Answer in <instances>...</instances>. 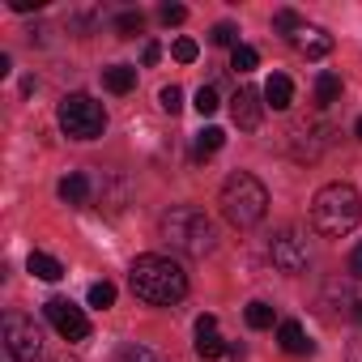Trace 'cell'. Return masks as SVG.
Masks as SVG:
<instances>
[{
	"label": "cell",
	"mask_w": 362,
	"mask_h": 362,
	"mask_svg": "<svg viewBox=\"0 0 362 362\" xmlns=\"http://www.w3.org/2000/svg\"><path fill=\"white\" fill-rule=\"evenodd\" d=\"M128 286H132V294L141 298V303H149V307H170V303H179L188 294V273L179 269L170 256H136L132 260V269H128Z\"/></svg>",
	"instance_id": "cell-1"
},
{
	"label": "cell",
	"mask_w": 362,
	"mask_h": 362,
	"mask_svg": "<svg viewBox=\"0 0 362 362\" xmlns=\"http://www.w3.org/2000/svg\"><path fill=\"white\" fill-rule=\"evenodd\" d=\"M362 218V197L354 184H324L311 197V226L324 239H345Z\"/></svg>",
	"instance_id": "cell-2"
},
{
	"label": "cell",
	"mask_w": 362,
	"mask_h": 362,
	"mask_svg": "<svg viewBox=\"0 0 362 362\" xmlns=\"http://www.w3.org/2000/svg\"><path fill=\"white\" fill-rule=\"evenodd\" d=\"M218 205H222V218H226L230 226L252 230V226H260V222H264V214H269V192H264V184H260L256 175L235 170L226 184H222Z\"/></svg>",
	"instance_id": "cell-3"
},
{
	"label": "cell",
	"mask_w": 362,
	"mask_h": 362,
	"mask_svg": "<svg viewBox=\"0 0 362 362\" xmlns=\"http://www.w3.org/2000/svg\"><path fill=\"white\" fill-rule=\"evenodd\" d=\"M162 239H166L175 252L192 256V260H201V256H209V252L218 247L214 222H209L201 209H192V205H175V209L162 218Z\"/></svg>",
	"instance_id": "cell-4"
},
{
	"label": "cell",
	"mask_w": 362,
	"mask_h": 362,
	"mask_svg": "<svg viewBox=\"0 0 362 362\" xmlns=\"http://www.w3.org/2000/svg\"><path fill=\"white\" fill-rule=\"evenodd\" d=\"M60 128L73 141H98L107 128V111L90 94H64L60 98Z\"/></svg>",
	"instance_id": "cell-5"
},
{
	"label": "cell",
	"mask_w": 362,
	"mask_h": 362,
	"mask_svg": "<svg viewBox=\"0 0 362 362\" xmlns=\"http://www.w3.org/2000/svg\"><path fill=\"white\" fill-rule=\"evenodd\" d=\"M0 332H5V354H9V362H39V354H43V332H39V324H35L30 315L9 311L5 324H0Z\"/></svg>",
	"instance_id": "cell-6"
},
{
	"label": "cell",
	"mask_w": 362,
	"mask_h": 362,
	"mask_svg": "<svg viewBox=\"0 0 362 362\" xmlns=\"http://www.w3.org/2000/svg\"><path fill=\"white\" fill-rule=\"evenodd\" d=\"M269 252H273V264H277L281 273H303V269H307V260H311L307 235H303V230H294V226L277 230V235H273V243H269Z\"/></svg>",
	"instance_id": "cell-7"
},
{
	"label": "cell",
	"mask_w": 362,
	"mask_h": 362,
	"mask_svg": "<svg viewBox=\"0 0 362 362\" xmlns=\"http://www.w3.org/2000/svg\"><path fill=\"white\" fill-rule=\"evenodd\" d=\"M43 311H47L52 328H56L64 341H86V337H90V320H86V311H81V307H73L69 298H52Z\"/></svg>",
	"instance_id": "cell-8"
},
{
	"label": "cell",
	"mask_w": 362,
	"mask_h": 362,
	"mask_svg": "<svg viewBox=\"0 0 362 362\" xmlns=\"http://www.w3.org/2000/svg\"><path fill=\"white\" fill-rule=\"evenodd\" d=\"M230 115H235V124H239L243 132H256L260 119H264V90L243 86V90L230 98Z\"/></svg>",
	"instance_id": "cell-9"
},
{
	"label": "cell",
	"mask_w": 362,
	"mask_h": 362,
	"mask_svg": "<svg viewBox=\"0 0 362 362\" xmlns=\"http://www.w3.org/2000/svg\"><path fill=\"white\" fill-rule=\"evenodd\" d=\"M290 43H294L307 60H324V56L332 52V35H328V30H320V26H303Z\"/></svg>",
	"instance_id": "cell-10"
},
{
	"label": "cell",
	"mask_w": 362,
	"mask_h": 362,
	"mask_svg": "<svg viewBox=\"0 0 362 362\" xmlns=\"http://www.w3.org/2000/svg\"><path fill=\"white\" fill-rule=\"evenodd\" d=\"M294 103V81L286 77V73H273L269 81H264V107H273V111H286Z\"/></svg>",
	"instance_id": "cell-11"
},
{
	"label": "cell",
	"mask_w": 362,
	"mask_h": 362,
	"mask_svg": "<svg viewBox=\"0 0 362 362\" xmlns=\"http://www.w3.org/2000/svg\"><path fill=\"white\" fill-rule=\"evenodd\" d=\"M277 341H281V349H286V354H294V358H303V354H311V349H315V345L307 341V332H303V324H298V320H281Z\"/></svg>",
	"instance_id": "cell-12"
},
{
	"label": "cell",
	"mask_w": 362,
	"mask_h": 362,
	"mask_svg": "<svg viewBox=\"0 0 362 362\" xmlns=\"http://www.w3.org/2000/svg\"><path fill=\"white\" fill-rule=\"evenodd\" d=\"M56 192H60V201H64V205H86V201H90V175H81V170L64 175Z\"/></svg>",
	"instance_id": "cell-13"
},
{
	"label": "cell",
	"mask_w": 362,
	"mask_h": 362,
	"mask_svg": "<svg viewBox=\"0 0 362 362\" xmlns=\"http://www.w3.org/2000/svg\"><path fill=\"white\" fill-rule=\"evenodd\" d=\"M103 86L111 94H128L136 86V69L132 64H111V69H103Z\"/></svg>",
	"instance_id": "cell-14"
},
{
	"label": "cell",
	"mask_w": 362,
	"mask_h": 362,
	"mask_svg": "<svg viewBox=\"0 0 362 362\" xmlns=\"http://www.w3.org/2000/svg\"><path fill=\"white\" fill-rule=\"evenodd\" d=\"M26 264H30V273H35L39 281H60V277H64V264H60L56 256H47V252H30Z\"/></svg>",
	"instance_id": "cell-15"
},
{
	"label": "cell",
	"mask_w": 362,
	"mask_h": 362,
	"mask_svg": "<svg viewBox=\"0 0 362 362\" xmlns=\"http://www.w3.org/2000/svg\"><path fill=\"white\" fill-rule=\"evenodd\" d=\"M222 145H226V132H222V128H205V132H197L192 158H197V162H205V158H214V153H218Z\"/></svg>",
	"instance_id": "cell-16"
},
{
	"label": "cell",
	"mask_w": 362,
	"mask_h": 362,
	"mask_svg": "<svg viewBox=\"0 0 362 362\" xmlns=\"http://www.w3.org/2000/svg\"><path fill=\"white\" fill-rule=\"evenodd\" d=\"M337 98H341V77L337 73H320L315 77V103L320 107H332Z\"/></svg>",
	"instance_id": "cell-17"
},
{
	"label": "cell",
	"mask_w": 362,
	"mask_h": 362,
	"mask_svg": "<svg viewBox=\"0 0 362 362\" xmlns=\"http://www.w3.org/2000/svg\"><path fill=\"white\" fill-rule=\"evenodd\" d=\"M141 30H145V13H141V9H128V13L115 18V35H119V39H132V35H141Z\"/></svg>",
	"instance_id": "cell-18"
},
{
	"label": "cell",
	"mask_w": 362,
	"mask_h": 362,
	"mask_svg": "<svg viewBox=\"0 0 362 362\" xmlns=\"http://www.w3.org/2000/svg\"><path fill=\"white\" fill-rule=\"evenodd\" d=\"M197 354H201L205 362H218L222 354H230V345H226L218 332H209V337H197Z\"/></svg>",
	"instance_id": "cell-19"
},
{
	"label": "cell",
	"mask_w": 362,
	"mask_h": 362,
	"mask_svg": "<svg viewBox=\"0 0 362 362\" xmlns=\"http://www.w3.org/2000/svg\"><path fill=\"white\" fill-rule=\"evenodd\" d=\"M256 64H260V52H256V47H247V43H239V47L230 52V69H235V73H252Z\"/></svg>",
	"instance_id": "cell-20"
},
{
	"label": "cell",
	"mask_w": 362,
	"mask_h": 362,
	"mask_svg": "<svg viewBox=\"0 0 362 362\" xmlns=\"http://www.w3.org/2000/svg\"><path fill=\"white\" fill-rule=\"evenodd\" d=\"M115 362H162L149 345H141V341H128L119 354H115Z\"/></svg>",
	"instance_id": "cell-21"
},
{
	"label": "cell",
	"mask_w": 362,
	"mask_h": 362,
	"mask_svg": "<svg viewBox=\"0 0 362 362\" xmlns=\"http://www.w3.org/2000/svg\"><path fill=\"white\" fill-rule=\"evenodd\" d=\"M273 26H277V30H281V35H286V39H294V35H298V30H303V26H307V22H303V18H298V13H294V9H281V13H277V18H273Z\"/></svg>",
	"instance_id": "cell-22"
},
{
	"label": "cell",
	"mask_w": 362,
	"mask_h": 362,
	"mask_svg": "<svg viewBox=\"0 0 362 362\" xmlns=\"http://www.w3.org/2000/svg\"><path fill=\"white\" fill-rule=\"evenodd\" d=\"M209 43H218V47H230V52H235V47H239V30H235L230 22H218V26L209 30Z\"/></svg>",
	"instance_id": "cell-23"
},
{
	"label": "cell",
	"mask_w": 362,
	"mask_h": 362,
	"mask_svg": "<svg viewBox=\"0 0 362 362\" xmlns=\"http://www.w3.org/2000/svg\"><path fill=\"white\" fill-rule=\"evenodd\" d=\"M111 303H115V286H111V281H94V286H90V307L107 311Z\"/></svg>",
	"instance_id": "cell-24"
},
{
	"label": "cell",
	"mask_w": 362,
	"mask_h": 362,
	"mask_svg": "<svg viewBox=\"0 0 362 362\" xmlns=\"http://www.w3.org/2000/svg\"><path fill=\"white\" fill-rule=\"evenodd\" d=\"M192 107H197L201 115H214V111L222 107V98H218V90H214V86H201V90H197V103H192Z\"/></svg>",
	"instance_id": "cell-25"
},
{
	"label": "cell",
	"mask_w": 362,
	"mask_h": 362,
	"mask_svg": "<svg viewBox=\"0 0 362 362\" xmlns=\"http://www.w3.org/2000/svg\"><path fill=\"white\" fill-rule=\"evenodd\" d=\"M247 324L252 328H273V307L269 303H247Z\"/></svg>",
	"instance_id": "cell-26"
},
{
	"label": "cell",
	"mask_w": 362,
	"mask_h": 362,
	"mask_svg": "<svg viewBox=\"0 0 362 362\" xmlns=\"http://www.w3.org/2000/svg\"><path fill=\"white\" fill-rule=\"evenodd\" d=\"M158 103H162L166 115H179V111H184V90H179V86H166V90L158 94Z\"/></svg>",
	"instance_id": "cell-27"
},
{
	"label": "cell",
	"mask_w": 362,
	"mask_h": 362,
	"mask_svg": "<svg viewBox=\"0 0 362 362\" xmlns=\"http://www.w3.org/2000/svg\"><path fill=\"white\" fill-rule=\"evenodd\" d=\"M170 56H175L179 64H192V60H197V43H192V39H175Z\"/></svg>",
	"instance_id": "cell-28"
},
{
	"label": "cell",
	"mask_w": 362,
	"mask_h": 362,
	"mask_svg": "<svg viewBox=\"0 0 362 362\" xmlns=\"http://www.w3.org/2000/svg\"><path fill=\"white\" fill-rule=\"evenodd\" d=\"M158 18H162L166 26H179V22L188 18V9H184V5H162V9H158Z\"/></svg>",
	"instance_id": "cell-29"
},
{
	"label": "cell",
	"mask_w": 362,
	"mask_h": 362,
	"mask_svg": "<svg viewBox=\"0 0 362 362\" xmlns=\"http://www.w3.org/2000/svg\"><path fill=\"white\" fill-rule=\"evenodd\" d=\"M209 332H218V320L214 315H201L197 320V337H209Z\"/></svg>",
	"instance_id": "cell-30"
},
{
	"label": "cell",
	"mask_w": 362,
	"mask_h": 362,
	"mask_svg": "<svg viewBox=\"0 0 362 362\" xmlns=\"http://www.w3.org/2000/svg\"><path fill=\"white\" fill-rule=\"evenodd\" d=\"M349 273H354V277L362 281V243H358V247L349 252Z\"/></svg>",
	"instance_id": "cell-31"
},
{
	"label": "cell",
	"mask_w": 362,
	"mask_h": 362,
	"mask_svg": "<svg viewBox=\"0 0 362 362\" xmlns=\"http://www.w3.org/2000/svg\"><path fill=\"white\" fill-rule=\"evenodd\" d=\"M158 56H162V47H158V43H145V52H141V60H145V64H158Z\"/></svg>",
	"instance_id": "cell-32"
},
{
	"label": "cell",
	"mask_w": 362,
	"mask_h": 362,
	"mask_svg": "<svg viewBox=\"0 0 362 362\" xmlns=\"http://www.w3.org/2000/svg\"><path fill=\"white\" fill-rule=\"evenodd\" d=\"M354 132H358V136H362V119H358V124H354Z\"/></svg>",
	"instance_id": "cell-33"
},
{
	"label": "cell",
	"mask_w": 362,
	"mask_h": 362,
	"mask_svg": "<svg viewBox=\"0 0 362 362\" xmlns=\"http://www.w3.org/2000/svg\"><path fill=\"white\" fill-rule=\"evenodd\" d=\"M358 320H362V303H358Z\"/></svg>",
	"instance_id": "cell-34"
}]
</instances>
